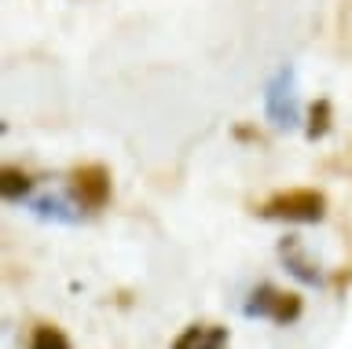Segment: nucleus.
<instances>
[{"instance_id": "f257e3e1", "label": "nucleus", "mask_w": 352, "mask_h": 349, "mask_svg": "<svg viewBox=\"0 0 352 349\" xmlns=\"http://www.w3.org/2000/svg\"><path fill=\"white\" fill-rule=\"evenodd\" d=\"M264 221H290V224H316L327 217V195L312 188L279 191L257 210Z\"/></svg>"}, {"instance_id": "f03ea898", "label": "nucleus", "mask_w": 352, "mask_h": 349, "mask_svg": "<svg viewBox=\"0 0 352 349\" xmlns=\"http://www.w3.org/2000/svg\"><path fill=\"white\" fill-rule=\"evenodd\" d=\"M264 114L275 129H297L301 125V103H297V92H294V67L283 63L279 70L272 74L268 89H264Z\"/></svg>"}, {"instance_id": "7ed1b4c3", "label": "nucleus", "mask_w": 352, "mask_h": 349, "mask_svg": "<svg viewBox=\"0 0 352 349\" xmlns=\"http://www.w3.org/2000/svg\"><path fill=\"white\" fill-rule=\"evenodd\" d=\"M74 199L85 210H103L110 199V173L103 166H81L74 169Z\"/></svg>"}, {"instance_id": "20e7f679", "label": "nucleus", "mask_w": 352, "mask_h": 349, "mask_svg": "<svg viewBox=\"0 0 352 349\" xmlns=\"http://www.w3.org/2000/svg\"><path fill=\"white\" fill-rule=\"evenodd\" d=\"M279 257H283V265H286V272H290L294 279L308 283V287H319V283H323L319 268L308 261V254H305V246H301V239H297V235H286L279 243Z\"/></svg>"}, {"instance_id": "0eeeda50", "label": "nucleus", "mask_w": 352, "mask_h": 349, "mask_svg": "<svg viewBox=\"0 0 352 349\" xmlns=\"http://www.w3.org/2000/svg\"><path fill=\"white\" fill-rule=\"evenodd\" d=\"M279 294L283 290H275L272 283H261V287L250 290V302H246V309H242V313H246L250 320H253V316H268V320H272L275 305H279Z\"/></svg>"}, {"instance_id": "6e6552de", "label": "nucleus", "mask_w": 352, "mask_h": 349, "mask_svg": "<svg viewBox=\"0 0 352 349\" xmlns=\"http://www.w3.org/2000/svg\"><path fill=\"white\" fill-rule=\"evenodd\" d=\"M30 191H33V180L22 169H11L8 166L4 173H0V195H4L8 202H22Z\"/></svg>"}, {"instance_id": "1a4fd4ad", "label": "nucleus", "mask_w": 352, "mask_h": 349, "mask_svg": "<svg viewBox=\"0 0 352 349\" xmlns=\"http://www.w3.org/2000/svg\"><path fill=\"white\" fill-rule=\"evenodd\" d=\"M327 129H330V100H316L312 111H308L305 136L308 140H319V136H327Z\"/></svg>"}, {"instance_id": "9d476101", "label": "nucleus", "mask_w": 352, "mask_h": 349, "mask_svg": "<svg viewBox=\"0 0 352 349\" xmlns=\"http://www.w3.org/2000/svg\"><path fill=\"white\" fill-rule=\"evenodd\" d=\"M30 349H70V338H66L59 327L41 324L37 331H33V338H30Z\"/></svg>"}, {"instance_id": "423d86ee", "label": "nucleus", "mask_w": 352, "mask_h": 349, "mask_svg": "<svg viewBox=\"0 0 352 349\" xmlns=\"http://www.w3.org/2000/svg\"><path fill=\"white\" fill-rule=\"evenodd\" d=\"M30 210L37 213L41 221H55V224H77L81 221V213H77L66 199H59V195H41V199L30 202Z\"/></svg>"}, {"instance_id": "39448f33", "label": "nucleus", "mask_w": 352, "mask_h": 349, "mask_svg": "<svg viewBox=\"0 0 352 349\" xmlns=\"http://www.w3.org/2000/svg\"><path fill=\"white\" fill-rule=\"evenodd\" d=\"M224 346H228V327L217 324H191L173 342V349H224Z\"/></svg>"}, {"instance_id": "9b49d317", "label": "nucleus", "mask_w": 352, "mask_h": 349, "mask_svg": "<svg viewBox=\"0 0 352 349\" xmlns=\"http://www.w3.org/2000/svg\"><path fill=\"white\" fill-rule=\"evenodd\" d=\"M301 309H305V305H301V298H297V294H279V305H275V316H272V320L286 327V324H294L297 316H301Z\"/></svg>"}]
</instances>
